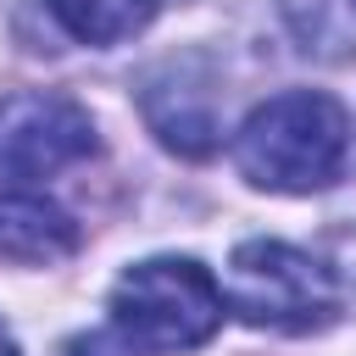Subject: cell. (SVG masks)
Here are the masks:
<instances>
[{
    "instance_id": "1",
    "label": "cell",
    "mask_w": 356,
    "mask_h": 356,
    "mask_svg": "<svg viewBox=\"0 0 356 356\" xmlns=\"http://www.w3.org/2000/svg\"><path fill=\"white\" fill-rule=\"evenodd\" d=\"M234 161L250 184L278 195H312L334 184L345 161V111L317 89L261 100L234 134Z\"/></svg>"
},
{
    "instance_id": "2",
    "label": "cell",
    "mask_w": 356,
    "mask_h": 356,
    "mask_svg": "<svg viewBox=\"0 0 356 356\" xmlns=\"http://www.w3.org/2000/svg\"><path fill=\"white\" fill-rule=\"evenodd\" d=\"M222 328V289L189 256H150L111 289V334L128 356L195 350Z\"/></svg>"
},
{
    "instance_id": "3",
    "label": "cell",
    "mask_w": 356,
    "mask_h": 356,
    "mask_svg": "<svg viewBox=\"0 0 356 356\" xmlns=\"http://www.w3.org/2000/svg\"><path fill=\"white\" fill-rule=\"evenodd\" d=\"M228 306L250 328L317 334L334 323L339 289L317 256H306L284 239H245L228 261Z\"/></svg>"
},
{
    "instance_id": "4",
    "label": "cell",
    "mask_w": 356,
    "mask_h": 356,
    "mask_svg": "<svg viewBox=\"0 0 356 356\" xmlns=\"http://www.w3.org/2000/svg\"><path fill=\"white\" fill-rule=\"evenodd\" d=\"M95 150V122L78 100L22 89L0 100V178H50Z\"/></svg>"
},
{
    "instance_id": "5",
    "label": "cell",
    "mask_w": 356,
    "mask_h": 356,
    "mask_svg": "<svg viewBox=\"0 0 356 356\" xmlns=\"http://www.w3.org/2000/svg\"><path fill=\"white\" fill-rule=\"evenodd\" d=\"M78 245V222L33 195V189H11L0 195V261H22V267H50L61 256H72Z\"/></svg>"
},
{
    "instance_id": "6",
    "label": "cell",
    "mask_w": 356,
    "mask_h": 356,
    "mask_svg": "<svg viewBox=\"0 0 356 356\" xmlns=\"http://www.w3.org/2000/svg\"><path fill=\"white\" fill-rule=\"evenodd\" d=\"M278 17L312 61L356 56V0H278Z\"/></svg>"
},
{
    "instance_id": "7",
    "label": "cell",
    "mask_w": 356,
    "mask_h": 356,
    "mask_svg": "<svg viewBox=\"0 0 356 356\" xmlns=\"http://www.w3.org/2000/svg\"><path fill=\"white\" fill-rule=\"evenodd\" d=\"M56 22L83 39V44H117V39H134L156 11L161 0H50Z\"/></svg>"
},
{
    "instance_id": "8",
    "label": "cell",
    "mask_w": 356,
    "mask_h": 356,
    "mask_svg": "<svg viewBox=\"0 0 356 356\" xmlns=\"http://www.w3.org/2000/svg\"><path fill=\"white\" fill-rule=\"evenodd\" d=\"M0 356H22V350H17V339H11L6 328H0Z\"/></svg>"
}]
</instances>
